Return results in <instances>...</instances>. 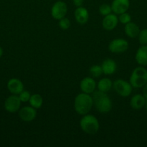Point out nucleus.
Masks as SVG:
<instances>
[{"mask_svg":"<svg viewBox=\"0 0 147 147\" xmlns=\"http://www.w3.org/2000/svg\"><path fill=\"white\" fill-rule=\"evenodd\" d=\"M74 109L76 113L79 115L87 114L93 106V100L90 94H87L82 92L75 98L74 103Z\"/></svg>","mask_w":147,"mask_h":147,"instance_id":"nucleus-2","label":"nucleus"},{"mask_svg":"<svg viewBox=\"0 0 147 147\" xmlns=\"http://www.w3.org/2000/svg\"><path fill=\"white\" fill-rule=\"evenodd\" d=\"M2 55H3V49L0 47V57L2 56Z\"/></svg>","mask_w":147,"mask_h":147,"instance_id":"nucleus-29","label":"nucleus"},{"mask_svg":"<svg viewBox=\"0 0 147 147\" xmlns=\"http://www.w3.org/2000/svg\"><path fill=\"white\" fill-rule=\"evenodd\" d=\"M119 17H118V20L120 21V22H121L122 24H126L128 22H131V17L129 13H128L127 11L125 12L122 13V14H119Z\"/></svg>","mask_w":147,"mask_h":147,"instance_id":"nucleus-24","label":"nucleus"},{"mask_svg":"<svg viewBox=\"0 0 147 147\" xmlns=\"http://www.w3.org/2000/svg\"><path fill=\"white\" fill-rule=\"evenodd\" d=\"M130 7L129 0H113L111 4L112 11L115 14H120L128 11Z\"/></svg>","mask_w":147,"mask_h":147,"instance_id":"nucleus-10","label":"nucleus"},{"mask_svg":"<svg viewBox=\"0 0 147 147\" xmlns=\"http://www.w3.org/2000/svg\"><path fill=\"white\" fill-rule=\"evenodd\" d=\"M93 106L101 113H108L112 108V103L107 93L97 90L92 93Z\"/></svg>","mask_w":147,"mask_h":147,"instance_id":"nucleus-1","label":"nucleus"},{"mask_svg":"<svg viewBox=\"0 0 147 147\" xmlns=\"http://www.w3.org/2000/svg\"><path fill=\"white\" fill-rule=\"evenodd\" d=\"M80 127L84 132L87 134L94 135L99 129V123L97 119L93 115L85 114L80 120Z\"/></svg>","mask_w":147,"mask_h":147,"instance_id":"nucleus-3","label":"nucleus"},{"mask_svg":"<svg viewBox=\"0 0 147 147\" xmlns=\"http://www.w3.org/2000/svg\"><path fill=\"white\" fill-rule=\"evenodd\" d=\"M108 48L112 53H122L128 50V42L124 39H115L110 42Z\"/></svg>","mask_w":147,"mask_h":147,"instance_id":"nucleus-8","label":"nucleus"},{"mask_svg":"<svg viewBox=\"0 0 147 147\" xmlns=\"http://www.w3.org/2000/svg\"><path fill=\"white\" fill-rule=\"evenodd\" d=\"M119 22L118 20V17L115 14H109L108 15L105 16L104 19L102 20V27L105 30H112L115 29L118 25V23Z\"/></svg>","mask_w":147,"mask_h":147,"instance_id":"nucleus-12","label":"nucleus"},{"mask_svg":"<svg viewBox=\"0 0 147 147\" xmlns=\"http://www.w3.org/2000/svg\"><path fill=\"white\" fill-rule=\"evenodd\" d=\"M145 107H146V111H147V100H146V103Z\"/></svg>","mask_w":147,"mask_h":147,"instance_id":"nucleus-30","label":"nucleus"},{"mask_svg":"<svg viewBox=\"0 0 147 147\" xmlns=\"http://www.w3.org/2000/svg\"><path fill=\"white\" fill-rule=\"evenodd\" d=\"M124 30H125V34L130 38H135L138 37L140 32L139 27L135 23L132 22H130L128 24H125Z\"/></svg>","mask_w":147,"mask_h":147,"instance_id":"nucleus-18","label":"nucleus"},{"mask_svg":"<svg viewBox=\"0 0 147 147\" xmlns=\"http://www.w3.org/2000/svg\"><path fill=\"white\" fill-rule=\"evenodd\" d=\"M80 89L83 93L91 94L95 90L97 87V83L95 80L91 77H86L80 82Z\"/></svg>","mask_w":147,"mask_h":147,"instance_id":"nucleus-11","label":"nucleus"},{"mask_svg":"<svg viewBox=\"0 0 147 147\" xmlns=\"http://www.w3.org/2000/svg\"><path fill=\"white\" fill-rule=\"evenodd\" d=\"M59 26L61 30H66L71 27V22L68 18L63 17V18L59 20Z\"/></svg>","mask_w":147,"mask_h":147,"instance_id":"nucleus-23","label":"nucleus"},{"mask_svg":"<svg viewBox=\"0 0 147 147\" xmlns=\"http://www.w3.org/2000/svg\"><path fill=\"white\" fill-rule=\"evenodd\" d=\"M112 88L119 96L122 97H128L132 93L133 87L131 83L122 79H118L114 81Z\"/></svg>","mask_w":147,"mask_h":147,"instance_id":"nucleus-5","label":"nucleus"},{"mask_svg":"<svg viewBox=\"0 0 147 147\" xmlns=\"http://www.w3.org/2000/svg\"><path fill=\"white\" fill-rule=\"evenodd\" d=\"M29 103H30V106L33 107L34 109H40L43 103V97L40 94L35 93V94L31 95L30 100H29Z\"/></svg>","mask_w":147,"mask_h":147,"instance_id":"nucleus-20","label":"nucleus"},{"mask_svg":"<svg viewBox=\"0 0 147 147\" xmlns=\"http://www.w3.org/2000/svg\"><path fill=\"white\" fill-rule=\"evenodd\" d=\"M19 98H20L21 102H23V103H26V102L29 101L30 98V96H31V94L30 93V92L27 91V90H23L21 93L19 94Z\"/></svg>","mask_w":147,"mask_h":147,"instance_id":"nucleus-26","label":"nucleus"},{"mask_svg":"<svg viewBox=\"0 0 147 147\" xmlns=\"http://www.w3.org/2000/svg\"><path fill=\"white\" fill-rule=\"evenodd\" d=\"M135 60L141 66L147 65V45H143L135 53Z\"/></svg>","mask_w":147,"mask_h":147,"instance_id":"nucleus-16","label":"nucleus"},{"mask_svg":"<svg viewBox=\"0 0 147 147\" xmlns=\"http://www.w3.org/2000/svg\"><path fill=\"white\" fill-rule=\"evenodd\" d=\"M112 84L113 83L112 82V80L109 78H102L97 83V88L98 90H100V91L105 92V93H108V91L111 90V88H112Z\"/></svg>","mask_w":147,"mask_h":147,"instance_id":"nucleus-19","label":"nucleus"},{"mask_svg":"<svg viewBox=\"0 0 147 147\" xmlns=\"http://www.w3.org/2000/svg\"><path fill=\"white\" fill-rule=\"evenodd\" d=\"M36 116H37L36 109L32 106H24L19 111V116L23 121H32L35 119Z\"/></svg>","mask_w":147,"mask_h":147,"instance_id":"nucleus-9","label":"nucleus"},{"mask_svg":"<svg viewBox=\"0 0 147 147\" xmlns=\"http://www.w3.org/2000/svg\"><path fill=\"white\" fill-rule=\"evenodd\" d=\"M146 98L142 94H135L132 96L130 101L131 108L135 110H140L145 106Z\"/></svg>","mask_w":147,"mask_h":147,"instance_id":"nucleus-15","label":"nucleus"},{"mask_svg":"<svg viewBox=\"0 0 147 147\" xmlns=\"http://www.w3.org/2000/svg\"><path fill=\"white\" fill-rule=\"evenodd\" d=\"M73 3L76 7H82L84 3V0H73Z\"/></svg>","mask_w":147,"mask_h":147,"instance_id":"nucleus-27","label":"nucleus"},{"mask_svg":"<svg viewBox=\"0 0 147 147\" xmlns=\"http://www.w3.org/2000/svg\"><path fill=\"white\" fill-rule=\"evenodd\" d=\"M74 17L79 24H86L89 20V11L84 7H79L75 10Z\"/></svg>","mask_w":147,"mask_h":147,"instance_id":"nucleus-14","label":"nucleus"},{"mask_svg":"<svg viewBox=\"0 0 147 147\" xmlns=\"http://www.w3.org/2000/svg\"><path fill=\"white\" fill-rule=\"evenodd\" d=\"M101 67H102V72H103L104 74L105 75H112L115 73L117 70V63H115V61L112 59H105L103 62H102V65H101Z\"/></svg>","mask_w":147,"mask_h":147,"instance_id":"nucleus-17","label":"nucleus"},{"mask_svg":"<svg viewBox=\"0 0 147 147\" xmlns=\"http://www.w3.org/2000/svg\"><path fill=\"white\" fill-rule=\"evenodd\" d=\"M129 83L133 88H140L147 83V70L144 66L137 67L133 70Z\"/></svg>","mask_w":147,"mask_h":147,"instance_id":"nucleus-4","label":"nucleus"},{"mask_svg":"<svg viewBox=\"0 0 147 147\" xmlns=\"http://www.w3.org/2000/svg\"><path fill=\"white\" fill-rule=\"evenodd\" d=\"M138 41L141 45H147V29L140 30L138 34Z\"/></svg>","mask_w":147,"mask_h":147,"instance_id":"nucleus-25","label":"nucleus"},{"mask_svg":"<svg viewBox=\"0 0 147 147\" xmlns=\"http://www.w3.org/2000/svg\"><path fill=\"white\" fill-rule=\"evenodd\" d=\"M68 11V7L64 1H58L52 6L50 14L53 18L59 20L66 17Z\"/></svg>","mask_w":147,"mask_h":147,"instance_id":"nucleus-6","label":"nucleus"},{"mask_svg":"<svg viewBox=\"0 0 147 147\" xmlns=\"http://www.w3.org/2000/svg\"><path fill=\"white\" fill-rule=\"evenodd\" d=\"M21 103L19 96L12 94L6 99L4 102V109L10 113H15L20 110Z\"/></svg>","mask_w":147,"mask_h":147,"instance_id":"nucleus-7","label":"nucleus"},{"mask_svg":"<svg viewBox=\"0 0 147 147\" xmlns=\"http://www.w3.org/2000/svg\"><path fill=\"white\" fill-rule=\"evenodd\" d=\"M89 73L93 78H99L103 73L101 65H94L89 69Z\"/></svg>","mask_w":147,"mask_h":147,"instance_id":"nucleus-21","label":"nucleus"},{"mask_svg":"<svg viewBox=\"0 0 147 147\" xmlns=\"http://www.w3.org/2000/svg\"><path fill=\"white\" fill-rule=\"evenodd\" d=\"M99 14L102 16H106L108 14H110L112 11V8H111V5H109L108 4H103L99 7Z\"/></svg>","mask_w":147,"mask_h":147,"instance_id":"nucleus-22","label":"nucleus"},{"mask_svg":"<svg viewBox=\"0 0 147 147\" xmlns=\"http://www.w3.org/2000/svg\"><path fill=\"white\" fill-rule=\"evenodd\" d=\"M143 95H144V97H145L147 100V83L144 86V89H143Z\"/></svg>","mask_w":147,"mask_h":147,"instance_id":"nucleus-28","label":"nucleus"},{"mask_svg":"<svg viewBox=\"0 0 147 147\" xmlns=\"http://www.w3.org/2000/svg\"><path fill=\"white\" fill-rule=\"evenodd\" d=\"M7 88L12 94L19 95L24 90V85L19 79L12 78L7 83Z\"/></svg>","mask_w":147,"mask_h":147,"instance_id":"nucleus-13","label":"nucleus"}]
</instances>
